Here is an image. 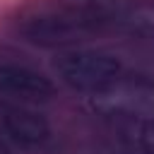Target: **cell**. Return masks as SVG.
I'll return each mask as SVG.
<instances>
[{"mask_svg":"<svg viewBox=\"0 0 154 154\" xmlns=\"http://www.w3.org/2000/svg\"><path fill=\"white\" fill-rule=\"evenodd\" d=\"M89 108L103 118L149 120L154 118V79L147 75H118L87 99Z\"/></svg>","mask_w":154,"mask_h":154,"instance_id":"2","label":"cell"},{"mask_svg":"<svg viewBox=\"0 0 154 154\" xmlns=\"http://www.w3.org/2000/svg\"><path fill=\"white\" fill-rule=\"evenodd\" d=\"M0 154H10V152H7V147H5L2 142H0Z\"/></svg>","mask_w":154,"mask_h":154,"instance_id":"7","label":"cell"},{"mask_svg":"<svg viewBox=\"0 0 154 154\" xmlns=\"http://www.w3.org/2000/svg\"><path fill=\"white\" fill-rule=\"evenodd\" d=\"M137 144L144 154H154V118L137 123Z\"/></svg>","mask_w":154,"mask_h":154,"instance_id":"6","label":"cell"},{"mask_svg":"<svg viewBox=\"0 0 154 154\" xmlns=\"http://www.w3.org/2000/svg\"><path fill=\"white\" fill-rule=\"evenodd\" d=\"M130 17L128 0H43L17 17L14 31L34 46L53 48L130 22Z\"/></svg>","mask_w":154,"mask_h":154,"instance_id":"1","label":"cell"},{"mask_svg":"<svg viewBox=\"0 0 154 154\" xmlns=\"http://www.w3.org/2000/svg\"><path fill=\"white\" fill-rule=\"evenodd\" d=\"M55 82L19 63H0V99L17 103H41L53 99Z\"/></svg>","mask_w":154,"mask_h":154,"instance_id":"4","label":"cell"},{"mask_svg":"<svg viewBox=\"0 0 154 154\" xmlns=\"http://www.w3.org/2000/svg\"><path fill=\"white\" fill-rule=\"evenodd\" d=\"M53 70L63 84L75 91H96L123 72L118 55L96 48H67L53 60Z\"/></svg>","mask_w":154,"mask_h":154,"instance_id":"3","label":"cell"},{"mask_svg":"<svg viewBox=\"0 0 154 154\" xmlns=\"http://www.w3.org/2000/svg\"><path fill=\"white\" fill-rule=\"evenodd\" d=\"M0 132L19 147H38L51 137V125L26 103L0 99Z\"/></svg>","mask_w":154,"mask_h":154,"instance_id":"5","label":"cell"}]
</instances>
